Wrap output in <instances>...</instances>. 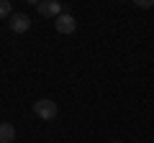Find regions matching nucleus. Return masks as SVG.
I'll return each instance as SVG.
<instances>
[{
	"instance_id": "1",
	"label": "nucleus",
	"mask_w": 154,
	"mask_h": 143,
	"mask_svg": "<svg viewBox=\"0 0 154 143\" xmlns=\"http://www.w3.org/2000/svg\"><path fill=\"white\" fill-rule=\"evenodd\" d=\"M33 112H36V118H41V120H54L57 112H59V107H57L54 100H36V102H33Z\"/></svg>"
},
{
	"instance_id": "2",
	"label": "nucleus",
	"mask_w": 154,
	"mask_h": 143,
	"mask_svg": "<svg viewBox=\"0 0 154 143\" xmlns=\"http://www.w3.org/2000/svg\"><path fill=\"white\" fill-rule=\"evenodd\" d=\"M36 10L41 13V16H46V18H59L62 13H64V5H62L59 0H38Z\"/></svg>"
},
{
	"instance_id": "3",
	"label": "nucleus",
	"mask_w": 154,
	"mask_h": 143,
	"mask_svg": "<svg viewBox=\"0 0 154 143\" xmlns=\"http://www.w3.org/2000/svg\"><path fill=\"white\" fill-rule=\"evenodd\" d=\"M54 28H57L59 33H75L77 21H75V16H72L69 10H64L59 18H54Z\"/></svg>"
},
{
	"instance_id": "4",
	"label": "nucleus",
	"mask_w": 154,
	"mask_h": 143,
	"mask_svg": "<svg viewBox=\"0 0 154 143\" xmlns=\"http://www.w3.org/2000/svg\"><path fill=\"white\" fill-rule=\"evenodd\" d=\"M8 26L16 33H26L28 28H31V18H28L26 13H13V16L8 18Z\"/></svg>"
},
{
	"instance_id": "5",
	"label": "nucleus",
	"mask_w": 154,
	"mask_h": 143,
	"mask_svg": "<svg viewBox=\"0 0 154 143\" xmlns=\"http://www.w3.org/2000/svg\"><path fill=\"white\" fill-rule=\"evenodd\" d=\"M13 141H16L13 123H0V143H13Z\"/></svg>"
},
{
	"instance_id": "6",
	"label": "nucleus",
	"mask_w": 154,
	"mask_h": 143,
	"mask_svg": "<svg viewBox=\"0 0 154 143\" xmlns=\"http://www.w3.org/2000/svg\"><path fill=\"white\" fill-rule=\"evenodd\" d=\"M13 16V5L11 0H0V21H5V18Z\"/></svg>"
},
{
	"instance_id": "7",
	"label": "nucleus",
	"mask_w": 154,
	"mask_h": 143,
	"mask_svg": "<svg viewBox=\"0 0 154 143\" xmlns=\"http://www.w3.org/2000/svg\"><path fill=\"white\" fill-rule=\"evenodd\" d=\"M136 5H139V8H152L154 0H136Z\"/></svg>"
},
{
	"instance_id": "8",
	"label": "nucleus",
	"mask_w": 154,
	"mask_h": 143,
	"mask_svg": "<svg viewBox=\"0 0 154 143\" xmlns=\"http://www.w3.org/2000/svg\"><path fill=\"white\" fill-rule=\"evenodd\" d=\"M110 143H123V141H110Z\"/></svg>"
},
{
	"instance_id": "9",
	"label": "nucleus",
	"mask_w": 154,
	"mask_h": 143,
	"mask_svg": "<svg viewBox=\"0 0 154 143\" xmlns=\"http://www.w3.org/2000/svg\"><path fill=\"white\" fill-rule=\"evenodd\" d=\"M134 143H144V141H134Z\"/></svg>"
}]
</instances>
